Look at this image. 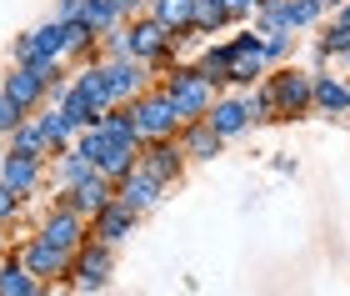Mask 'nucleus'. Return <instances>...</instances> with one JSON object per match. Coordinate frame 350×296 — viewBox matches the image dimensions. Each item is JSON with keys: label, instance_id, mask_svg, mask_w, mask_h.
Masks as SVG:
<instances>
[{"label": "nucleus", "instance_id": "1", "mask_svg": "<svg viewBox=\"0 0 350 296\" xmlns=\"http://www.w3.org/2000/svg\"><path fill=\"white\" fill-rule=\"evenodd\" d=\"M265 86H270V96H275V126H280V121H306V116H315L310 71H300L295 60L270 66L265 71Z\"/></svg>", "mask_w": 350, "mask_h": 296}, {"label": "nucleus", "instance_id": "2", "mask_svg": "<svg viewBox=\"0 0 350 296\" xmlns=\"http://www.w3.org/2000/svg\"><path fill=\"white\" fill-rule=\"evenodd\" d=\"M170 96V106L180 111V121H196V116H205L211 111V101H215V86L205 81V75L196 71V60H180L175 71H165L161 81H155Z\"/></svg>", "mask_w": 350, "mask_h": 296}, {"label": "nucleus", "instance_id": "3", "mask_svg": "<svg viewBox=\"0 0 350 296\" xmlns=\"http://www.w3.org/2000/svg\"><path fill=\"white\" fill-rule=\"evenodd\" d=\"M110 276H116V246L85 236L70 256V271H66V291H105Z\"/></svg>", "mask_w": 350, "mask_h": 296}, {"label": "nucleus", "instance_id": "4", "mask_svg": "<svg viewBox=\"0 0 350 296\" xmlns=\"http://www.w3.org/2000/svg\"><path fill=\"white\" fill-rule=\"evenodd\" d=\"M125 106H131V116H135L140 141H146V136H175V131L185 126V121H180V111L170 106V96H165V90L155 86V81H150L146 90H140L135 101H125Z\"/></svg>", "mask_w": 350, "mask_h": 296}, {"label": "nucleus", "instance_id": "5", "mask_svg": "<svg viewBox=\"0 0 350 296\" xmlns=\"http://www.w3.org/2000/svg\"><path fill=\"white\" fill-rule=\"evenodd\" d=\"M70 256L75 251H66V246H55V241H45V236H21V261H25V271L30 276H40L45 286H60L66 291V271H70Z\"/></svg>", "mask_w": 350, "mask_h": 296}, {"label": "nucleus", "instance_id": "6", "mask_svg": "<svg viewBox=\"0 0 350 296\" xmlns=\"http://www.w3.org/2000/svg\"><path fill=\"white\" fill-rule=\"evenodd\" d=\"M135 166H146L155 181H165V186H175L185 176V151H180V141L175 136H146L140 141V156H135Z\"/></svg>", "mask_w": 350, "mask_h": 296}, {"label": "nucleus", "instance_id": "7", "mask_svg": "<svg viewBox=\"0 0 350 296\" xmlns=\"http://www.w3.org/2000/svg\"><path fill=\"white\" fill-rule=\"evenodd\" d=\"M100 71H105V86H110V101H116V106L135 101L140 90L150 86L146 60H135V56H100Z\"/></svg>", "mask_w": 350, "mask_h": 296}, {"label": "nucleus", "instance_id": "8", "mask_svg": "<svg viewBox=\"0 0 350 296\" xmlns=\"http://www.w3.org/2000/svg\"><path fill=\"white\" fill-rule=\"evenodd\" d=\"M110 196H116V181H110L105 171H90V176L75 181V186H55L51 206H70V211H81V216H95Z\"/></svg>", "mask_w": 350, "mask_h": 296}, {"label": "nucleus", "instance_id": "9", "mask_svg": "<svg viewBox=\"0 0 350 296\" xmlns=\"http://www.w3.org/2000/svg\"><path fill=\"white\" fill-rule=\"evenodd\" d=\"M165 191H170V186H165V181H155L146 166H131V171H125V176L116 181V201H120V206H131L135 216L155 211V206H161V196H165Z\"/></svg>", "mask_w": 350, "mask_h": 296}, {"label": "nucleus", "instance_id": "10", "mask_svg": "<svg viewBox=\"0 0 350 296\" xmlns=\"http://www.w3.org/2000/svg\"><path fill=\"white\" fill-rule=\"evenodd\" d=\"M45 166H51L45 156H25V151H10V146L0 151V181L15 186V191H21L25 201L45 186Z\"/></svg>", "mask_w": 350, "mask_h": 296}, {"label": "nucleus", "instance_id": "11", "mask_svg": "<svg viewBox=\"0 0 350 296\" xmlns=\"http://www.w3.org/2000/svg\"><path fill=\"white\" fill-rule=\"evenodd\" d=\"M36 236H45V241L66 246V251H75V246H81V241L90 236V216H81V211H70V206H51V211L40 216Z\"/></svg>", "mask_w": 350, "mask_h": 296}, {"label": "nucleus", "instance_id": "12", "mask_svg": "<svg viewBox=\"0 0 350 296\" xmlns=\"http://www.w3.org/2000/svg\"><path fill=\"white\" fill-rule=\"evenodd\" d=\"M135 226H140V216H135L131 206H120L116 196H110L105 206L90 216V236H95V241H105V246H120V241H131V236H135Z\"/></svg>", "mask_w": 350, "mask_h": 296}, {"label": "nucleus", "instance_id": "13", "mask_svg": "<svg viewBox=\"0 0 350 296\" xmlns=\"http://www.w3.org/2000/svg\"><path fill=\"white\" fill-rule=\"evenodd\" d=\"M205 121L226 136V141H235V136L250 131V106H245V90H220V96L211 101V111H205Z\"/></svg>", "mask_w": 350, "mask_h": 296}, {"label": "nucleus", "instance_id": "14", "mask_svg": "<svg viewBox=\"0 0 350 296\" xmlns=\"http://www.w3.org/2000/svg\"><path fill=\"white\" fill-rule=\"evenodd\" d=\"M175 141H180V151H185V161H215L220 151H226V136H220L205 116H196V121H185L180 131H175Z\"/></svg>", "mask_w": 350, "mask_h": 296}, {"label": "nucleus", "instance_id": "15", "mask_svg": "<svg viewBox=\"0 0 350 296\" xmlns=\"http://www.w3.org/2000/svg\"><path fill=\"white\" fill-rule=\"evenodd\" d=\"M0 296H51V286L40 282V276L25 271L21 261V241L5 246V256H0Z\"/></svg>", "mask_w": 350, "mask_h": 296}, {"label": "nucleus", "instance_id": "16", "mask_svg": "<svg viewBox=\"0 0 350 296\" xmlns=\"http://www.w3.org/2000/svg\"><path fill=\"white\" fill-rule=\"evenodd\" d=\"M310 96H315V116H350V81L330 71H310Z\"/></svg>", "mask_w": 350, "mask_h": 296}, {"label": "nucleus", "instance_id": "17", "mask_svg": "<svg viewBox=\"0 0 350 296\" xmlns=\"http://www.w3.org/2000/svg\"><path fill=\"white\" fill-rule=\"evenodd\" d=\"M0 90H5L21 111H30V116L45 106V81H40L30 66H10V75H0Z\"/></svg>", "mask_w": 350, "mask_h": 296}, {"label": "nucleus", "instance_id": "18", "mask_svg": "<svg viewBox=\"0 0 350 296\" xmlns=\"http://www.w3.org/2000/svg\"><path fill=\"white\" fill-rule=\"evenodd\" d=\"M125 36H131V56H135V60H150L155 51H161V45H170V30L155 21L150 10L131 15V21H125Z\"/></svg>", "mask_w": 350, "mask_h": 296}, {"label": "nucleus", "instance_id": "19", "mask_svg": "<svg viewBox=\"0 0 350 296\" xmlns=\"http://www.w3.org/2000/svg\"><path fill=\"white\" fill-rule=\"evenodd\" d=\"M230 51V45H226ZM270 60H265V45H245V51H230V90H250L256 81H265Z\"/></svg>", "mask_w": 350, "mask_h": 296}, {"label": "nucleus", "instance_id": "20", "mask_svg": "<svg viewBox=\"0 0 350 296\" xmlns=\"http://www.w3.org/2000/svg\"><path fill=\"white\" fill-rule=\"evenodd\" d=\"M51 106H60V111L70 116V126H75V131H85V126H95V121H100V106H95L75 81H66V90H55Z\"/></svg>", "mask_w": 350, "mask_h": 296}, {"label": "nucleus", "instance_id": "21", "mask_svg": "<svg viewBox=\"0 0 350 296\" xmlns=\"http://www.w3.org/2000/svg\"><path fill=\"white\" fill-rule=\"evenodd\" d=\"M196 71L215 86V96L230 90V51H226V40H205V51L196 56Z\"/></svg>", "mask_w": 350, "mask_h": 296}, {"label": "nucleus", "instance_id": "22", "mask_svg": "<svg viewBox=\"0 0 350 296\" xmlns=\"http://www.w3.org/2000/svg\"><path fill=\"white\" fill-rule=\"evenodd\" d=\"M36 126L45 131V141H51V156H60L66 146H75V126H70V116L60 111V106L45 101L40 111H36Z\"/></svg>", "mask_w": 350, "mask_h": 296}, {"label": "nucleus", "instance_id": "23", "mask_svg": "<svg viewBox=\"0 0 350 296\" xmlns=\"http://www.w3.org/2000/svg\"><path fill=\"white\" fill-rule=\"evenodd\" d=\"M190 30H196V40H200V45H205V40H215L220 30H230L226 5H220V0H196V21H190Z\"/></svg>", "mask_w": 350, "mask_h": 296}, {"label": "nucleus", "instance_id": "24", "mask_svg": "<svg viewBox=\"0 0 350 296\" xmlns=\"http://www.w3.org/2000/svg\"><path fill=\"white\" fill-rule=\"evenodd\" d=\"M51 166H55V186H75V181H85L90 171H95V161H90L81 146H66L60 156H51Z\"/></svg>", "mask_w": 350, "mask_h": 296}, {"label": "nucleus", "instance_id": "25", "mask_svg": "<svg viewBox=\"0 0 350 296\" xmlns=\"http://www.w3.org/2000/svg\"><path fill=\"white\" fill-rule=\"evenodd\" d=\"M146 10L165 30H190V21H196V0H146Z\"/></svg>", "mask_w": 350, "mask_h": 296}, {"label": "nucleus", "instance_id": "26", "mask_svg": "<svg viewBox=\"0 0 350 296\" xmlns=\"http://www.w3.org/2000/svg\"><path fill=\"white\" fill-rule=\"evenodd\" d=\"M5 146L10 151H25V156H45V161H51V141H45V131L36 126V116H25L21 126L5 136Z\"/></svg>", "mask_w": 350, "mask_h": 296}, {"label": "nucleus", "instance_id": "27", "mask_svg": "<svg viewBox=\"0 0 350 296\" xmlns=\"http://www.w3.org/2000/svg\"><path fill=\"white\" fill-rule=\"evenodd\" d=\"M350 51V21H325L321 36H315V56L321 60H340Z\"/></svg>", "mask_w": 350, "mask_h": 296}, {"label": "nucleus", "instance_id": "28", "mask_svg": "<svg viewBox=\"0 0 350 296\" xmlns=\"http://www.w3.org/2000/svg\"><path fill=\"white\" fill-rule=\"evenodd\" d=\"M280 15H285L291 30H310V25H321L325 5H321V0H280Z\"/></svg>", "mask_w": 350, "mask_h": 296}, {"label": "nucleus", "instance_id": "29", "mask_svg": "<svg viewBox=\"0 0 350 296\" xmlns=\"http://www.w3.org/2000/svg\"><path fill=\"white\" fill-rule=\"evenodd\" d=\"M245 106H250V126H275V96H270L265 81L245 90Z\"/></svg>", "mask_w": 350, "mask_h": 296}, {"label": "nucleus", "instance_id": "30", "mask_svg": "<svg viewBox=\"0 0 350 296\" xmlns=\"http://www.w3.org/2000/svg\"><path fill=\"white\" fill-rule=\"evenodd\" d=\"M36 40H40V51H45V56H60V60H66V51H70V25L51 15L45 25H36Z\"/></svg>", "mask_w": 350, "mask_h": 296}, {"label": "nucleus", "instance_id": "31", "mask_svg": "<svg viewBox=\"0 0 350 296\" xmlns=\"http://www.w3.org/2000/svg\"><path fill=\"white\" fill-rule=\"evenodd\" d=\"M81 21L95 30V36H105L110 25H120V15H116V5H110V0H81Z\"/></svg>", "mask_w": 350, "mask_h": 296}, {"label": "nucleus", "instance_id": "32", "mask_svg": "<svg viewBox=\"0 0 350 296\" xmlns=\"http://www.w3.org/2000/svg\"><path fill=\"white\" fill-rule=\"evenodd\" d=\"M295 56V30H270L265 36V60L270 66H280V60Z\"/></svg>", "mask_w": 350, "mask_h": 296}, {"label": "nucleus", "instance_id": "33", "mask_svg": "<svg viewBox=\"0 0 350 296\" xmlns=\"http://www.w3.org/2000/svg\"><path fill=\"white\" fill-rule=\"evenodd\" d=\"M21 211H25V196L15 191V186H5V181H0V221H5V226H15V221H21Z\"/></svg>", "mask_w": 350, "mask_h": 296}, {"label": "nucleus", "instance_id": "34", "mask_svg": "<svg viewBox=\"0 0 350 296\" xmlns=\"http://www.w3.org/2000/svg\"><path fill=\"white\" fill-rule=\"evenodd\" d=\"M36 56H40V40H36V30L15 36V45H10V66H30Z\"/></svg>", "mask_w": 350, "mask_h": 296}, {"label": "nucleus", "instance_id": "35", "mask_svg": "<svg viewBox=\"0 0 350 296\" xmlns=\"http://www.w3.org/2000/svg\"><path fill=\"white\" fill-rule=\"evenodd\" d=\"M100 56H131V36H125V21H120V25H110L105 36H100Z\"/></svg>", "mask_w": 350, "mask_h": 296}, {"label": "nucleus", "instance_id": "36", "mask_svg": "<svg viewBox=\"0 0 350 296\" xmlns=\"http://www.w3.org/2000/svg\"><path fill=\"white\" fill-rule=\"evenodd\" d=\"M25 116H30V111H21V106H15V101L5 96V90H0V136H10V131L21 126Z\"/></svg>", "mask_w": 350, "mask_h": 296}, {"label": "nucleus", "instance_id": "37", "mask_svg": "<svg viewBox=\"0 0 350 296\" xmlns=\"http://www.w3.org/2000/svg\"><path fill=\"white\" fill-rule=\"evenodd\" d=\"M226 5V15H230V25H245L250 15H256V0H220Z\"/></svg>", "mask_w": 350, "mask_h": 296}, {"label": "nucleus", "instance_id": "38", "mask_svg": "<svg viewBox=\"0 0 350 296\" xmlns=\"http://www.w3.org/2000/svg\"><path fill=\"white\" fill-rule=\"evenodd\" d=\"M55 21H81V0H55Z\"/></svg>", "mask_w": 350, "mask_h": 296}, {"label": "nucleus", "instance_id": "39", "mask_svg": "<svg viewBox=\"0 0 350 296\" xmlns=\"http://www.w3.org/2000/svg\"><path fill=\"white\" fill-rule=\"evenodd\" d=\"M110 5H116V15H120V21H131V15H140V10H146V0H110Z\"/></svg>", "mask_w": 350, "mask_h": 296}, {"label": "nucleus", "instance_id": "40", "mask_svg": "<svg viewBox=\"0 0 350 296\" xmlns=\"http://www.w3.org/2000/svg\"><path fill=\"white\" fill-rule=\"evenodd\" d=\"M270 166H275L280 176H295V156H275V161H270Z\"/></svg>", "mask_w": 350, "mask_h": 296}, {"label": "nucleus", "instance_id": "41", "mask_svg": "<svg viewBox=\"0 0 350 296\" xmlns=\"http://www.w3.org/2000/svg\"><path fill=\"white\" fill-rule=\"evenodd\" d=\"M336 21H350V0H340V5H336Z\"/></svg>", "mask_w": 350, "mask_h": 296}, {"label": "nucleus", "instance_id": "42", "mask_svg": "<svg viewBox=\"0 0 350 296\" xmlns=\"http://www.w3.org/2000/svg\"><path fill=\"white\" fill-rule=\"evenodd\" d=\"M5 246H10V236H5V221H0V256H5Z\"/></svg>", "mask_w": 350, "mask_h": 296}, {"label": "nucleus", "instance_id": "43", "mask_svg": "<svg viewBox=\"0 0 350 296\" xmlns=\"http://www.w3.org/2000/svg\"><path fill=\"white\" fill-rule=\"evenodd\" d=\"M265 5H280V0H256V10H265Z\"/></svg>", "mask_w": 350, "mask_h": 296}, {"label": "nucleus", "instance_id": "44", "mask_svg": "<svg viewBox=\"0 0 350 296\" xmlns=\"http://www.w3.org/2000/svg\"><path fill=\"white\" fill-rule=\"evenodd\" d=\"M321 5H325V10H336V5H340V0H321Z\"/></svg>", "mask_w": 350, "mask_h": 296}, {"label": "nucleus", "instance_id": "45", "mask_svg": "<svg viewBox=\"0 0 350 296\" xmlns=\"http://www.w3.org/2000/svg\"><path fill=\"white\" fill-rule=\"evenodd\" d=\"M340 60H345V66H350V51H345V56H340Z\"/></svg>", "mask_w": 350, "mask_h": 296}, {"label": "nucleus", "instance_id": "46", "mask_svg": "<svg viewBox=\"0 0 350 296\" xmlns=\"http://www.w3.org/2000/svg\"><path fill=\"white\" fill-rule=\"evenodd\" d=\"M0 151H5V136H0Z\"/></svg>", "mask_w": 350, "mask_h": 296}]
</instances>
